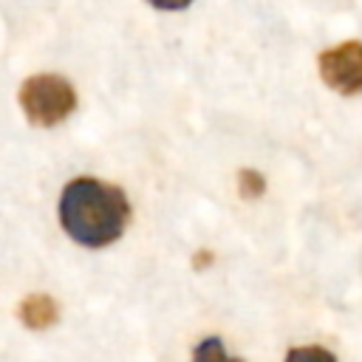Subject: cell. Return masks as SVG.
Returning <instances> with one entry per match:
<instances>
[{"mask_svg": "<svg viewBox=\"0 0 362 362\" xmlns=\"http://www.w3.org/2000/svg\"><path fill=\"white\" fill-rule=\"evenodd\" d=\"M286 362H337L331 351L320 345H305V348H291L286 354Z\"/></svg>", "mask_w": 362, "mask_h": 362, "instance_id": "7", "label": "cell"}, {"mask_svg": "<svg viewBox=\"0 0 362 362\" xmlns=\"http://www.w3.org/2000/svg\"><path fill=\"white\" fill-rule=\"evenodd\" d=\"M57 303L48 297V294H28L20 305V320L28 325V328H48L57 322Z\"/></svg>", "mask_w": 362, "mask_h": 362, "instance_id": "4", "label": "cell"}, {"mask_svg": "<svg viewBox=\"0 0 362 362\" xmlns=\"http://www.w3.org/2000/svg\"><path fill=\"white\" fill-rule=\"evenodd\" d=\"M209 257H212L209 252H201V255L195 257V266H201V263H209Z\"/></svg>", "mask_w": 362, "mask_h": 362, "instance_id": "8", "label": "cell"}, {"mask_svg": "<svg viewBox=\"0 0 362 362\" xmlns=\"http://www.w3.org/2000/svg\"><path fill=\"white\" fill-rule=\"evenodd\" d=\"M238 189H240V195L243 198H260L263 195V189H266V181H263V175L257 173V170H240L238 173Z\"/></svg>", "mask_w": 362, "mask_h": 362, "instance_id": "6", "label": "cell"}, {"mask_svg": "<svg viewBox=\"0 0 362 362\" xmlns=\"http://www.w3.org/2000/svg\"><path fill=\"white\" fill-rule=\"evenodd\" d=\"M59 221L76 243L90 249L107 246L124 232L130 221V201L113 184H102L96 178H74L62 189Z\"/></svg>", "mask_w": 362, "mask_h": 362, "instance_id": "1", "label": "cell"}, {"mask_svg": "<svg viewBox=\"0 0 362 362\" xmlns=\"http://www.w3.org/2000/svg\"><path fill=\"white\" fill-rule=\"evenodd\" d=\"M20 105L31 124L54 127L76 107V90L57 74H37L20 85Z\"/></svg>", "mask_w": 362, "mask_h": 362, "instance_id": "2", "label": "cell"}, {"mask_svg": "<svg viewBox=\"0 0 362 362\" xmlns=\"http://www.w3.org/2000/svg\"><path fill=\"white\" fill-rule=\"evenodd\" d=\"M320 76L342 96L362 93V42H339L320 54Z\"/></svg>", "mask_w": 362, "mask_h": 362, "instance_id": "3", "label": "cell"}, {"mask_svg": "<svg viewBox=\"0 0 362 362\" xmlns=\"http://www.w3.org/2000/svg\"><path fill=\"white\" fill-rule=\"evenodd\" d=\"M192 362H243V359H235V356H226L223 345L218 337H206L195 345L192 351Z\"/></svg>", "mask_w": 362, "mask_h": 362, "instance_id": "5", "label": "cell"}]
</instances>
